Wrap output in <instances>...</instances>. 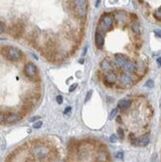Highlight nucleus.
I'll use <instances>...</instances> for the list:
<instances>
[{"label": "nucleus", "instance_id": "1", "mask_svg": "<svg viewBox=\"0 0 161 162\" xmlns=\"http://www.w3.org/2000/svg\"><path fill=\"white\" fill-rule=\"evenodd\" d=\"M4 55L6 56V58L10 60V61H19L22 58V52L19 49L12 47V46H7L3 49Z\"/></svg>", "mask_w": 161, "mask_h": 162}, {"label": "nucleus", "instance_id": "2", "mask_svg": "<svg viewBox=\"0 0 161 162\" xmlns=\"http://www.w3.org/2000/svg\"><path fill=\"white\" fill-rule=\"evenodd\" d=\"M76 14L80 18H84L88 10V0H73Z\"/></svg>", "mask_w": 161, "mask_h": 162}, {"label": "nucleus", "instance_id": "3", "mask_svg": "<svg viewBox=\"0 0 161 162\" xmlns=\"http://www.w3.org/2000/svg\"><path fill=\"white\" fill-rule=\"evenodd\" d=\"M50 153V150L47 146L45 145H37L32 149V154L33 156L37 159H44L46 158Z\"/></svg>", "mask_w": 161, "mask_h": 162}, {"label": "nucleus", "instance_id": "4", "mask_svg": "<svg viewBox=\"0 0 161 162\" xmlns=\"http://www.w3.org/2000/svg\"><path fill=\"white\" fill-rule=\"evenodd\" d=\"M24 73L28 78L35 80L38 75V69L33 63H27L24 67Z\"/></svg>", "mask_w": 161, "mask_h": 162}, {"label": "nucleus", "instance_id": "5", "mask_svg": "<svg viewBox=\"0 0 161 162\" xmlns=\"http://www.w3.org/2000/svg\"><path fill=\"white\" fill-rule=\"evenodd\" d=\"M112 16L110 14H104L102 17V20H100V29H102L103 32H107V30H110L112 26Z\"/></svg>", "mask_w": 161, "mask_h": 162}, {"label": "nucleus", "instance_id": "6", "mask_svg": "<svg viewBox=\"0 0 161 162\" xmlns=\"http://www.w3.org/2000/svg\"><path fill=\"white\" fill-rule=\"evenodd\" d=\"M95 44H96V46L98 47L99 49L103 48V44H104V37H103L102 32H100V31H96V35H95Z\"/></svg>", "mask_w": 161, "mask_h": 162}, {"label": "nucleus", "instance_id": "7", "mask_svg": "<svg viewBox=\"0 0 161 162\" xmlns=\"http://www.w3.org/2000/svg\"><path fill=\"white\" fill-rule=\"evenodd\" d=\"M104 84L107 85V86H111V85H114L115 83H117V75H115L114 73H112V72H110V73H108L106 77H104Z\"/></svg>", "mask_w": 161, "mask_h": 162}, {"label": "nucleus", "instance_id": "8", "mask_svg": "<svg viewBox=\"0 0 161 162\" xmlns=\"http://www.w3.org/2000/svg\"><path fill=\"white\" fill-rule=\"evenodd\" d=\"M127 60L125 59L124 56H122L121 54H117L114 56V64L117 68H123V66L125 65Z\"/></svg>", "mask_w": 161, "mask_h": 162}, {"label": "nucleus", "instance_id": "9", "mask_svg": "<svg viewBox=\"0 0 161 162\" xmlns=\"http://www.w3.org/2000/svg\"><path fill=\"white\" fill-rule=\"evenodd\" d=\"M149 141H150V137H149V134H144V135H142L141 137L136 139L135 145H138V146H146V145H148Z\"/></svg>", "mask_w": 161, "mask_h": 162}, {"label": "nucleus", "instance_id": "10", "mask_svg": "<svg viewBox=\"0 0 161 162\" xmlns=\"http://www.w3.org/2000/svg\"><path fill=\"white\" fill-rule=\"evenodd\" d=\"M21 118H22V116H20L19 114H8V115L6 116L5 122H6L7 123L12 124V123L18 122Z\"/></svg>", "mask_w": 161, "mask_h": 162}, {"label": "nucleus", "instance_id": "11", "mask_svg": "<svg viewBox=\"0 0 161 162\" xmlns=\"http://www.w3.org/2000/svg\"><path fill=\"white\" fill-rule=\"evenodd\" d=\"M122 69L125 70L126 72H129V73H132V72L135 71L136 65H135V63H134L133 61H128V60H127L126 63H125V65L123 66Z\"/></svg>", "mask_w": 161, "mask_h": 162}, {"label": "nucleus", "instance_id": "12", "mask_svg": "<svg viewBox=\"0 0 161 162\" xmlns=\"http://www.w3.org/2000/svg\"><path fill=\"white\" fill-rule=\"evenodd\" d=\"M119 81H121V83L122 85H130V84H132V78L130 77L128 74H125V73L121 74Z\"/></svg>", "mask_w": 161, "mask_h": 162}, {"label": "nucleus", "instance_id": "13", "mask_svg": "<svg viewBox=\"0 0 161 162\" xmlns=\"http://www.w3.org/2000/svg\"><path fill=\"white\" fill-rule=\"evenodd\" d=\"M130 105H131V101L129 100L122 99L118 101V107L121 108V110H127V108H129Z\"/></svg>", "mask_w": 161, "mask_h": 162}, {"label": "nucleus", "instance_id": "14", "mask_svg": "<svg viewBox=\"0 0 161 162\" xmlns=\"http://www.w3.org/2000/svg\"><path fill=\"white\" fill-rule=\"evenodd\" d=\"M100 68L103 70V71H108L110 70L111 68V65H110V62L108 61V60H103V61L100 63Z\"/></svg>", "mask_w": 161, "mask_h": 162}, {"label": "nucleus", "instance_id": "15", "mask_svg": "<svg viewBox=\"0 0 161 162\" xmlns=\"http://www.w3.org/2000/svg\"><path fill=\"white\" fill-rule=\"evenodd\" d=\"M107 156L108 155L106 151H100V153H99V155H98V159L102 162H104L107 160Z\"/></svg>", "mask_w": 161, "mask_h": 162}, {"label": "nucleus", "instance_id": "16", "mask_svg": "<svg viewBox=\"0 0 161 162\" xmlns=\"http://www.w3.org/2000/svg\"><path fill=\"white\" fill-rule=\"evenodd\" d=\"M131 28H132V31L135 34H137V35L140 33V26H139V24L137 23V22H134V23L132 24V26H131Z\"/></svg>", "mask_w": 161, "mask_h": 162}, {"label": "nucleus", "instance_id": "17", "mask_svg": "<svg viewBox=\"0 0 161 162\" xmlns=\"http://www.w3.org/2000/svg\"><path fill=\"white\" fill-rule=\"evenodd\" d=\"M154 18L156 20L161 21V7H159L158 9H156V11L154 12Z\"/></svg>", "mask_w": 161, "mask_h": 162}, {"label": "nucleus", "instance_id": "18", "mask_svg": "<svg viewBox=\"0 0 161 162\" xmlns=\"http://www.w3.org/2000/svg\"><path fill=\"white\" fill-rule=\"evenodd\" d=\"M115 18L118 20V21H123L125 18V14L123 12H121V13H117V15H115Z\"/></svg>", "mask_w": 161, "mask_h": 162}, {"label": "nucleus", "instance_id": "19", "mask_svg": "<svg viewBox=\"0 0 161 162\" xmlns=\"http://www.w3.org/2000/svg\"><path fill=\"white\" fill-rule=\"evenodd\" d=\"M117 108H114V110H112L111 111H110V120L111 119H114L115 116H117Z\"/></svg>", "mask_w": 161, "mask_h": 162}, {"label": "nucleus", "instance_id": "20", "mask_svg": "<svg viewBox=\"0 0 161 162\" xmlns=\"http://www.w3.org/2000/svg\"><path fill=\"white\" fill-rule=\"evenodd\" d=\"M42 125H43V122H41V120H38V122L33 123V127H34V129H40Z\"/></svg>", "mask_w": 161, "mask_h": 162}, {"label": "nucleus", "instance_id": "21", "mask_svg": "<svg viewBox=\"0 0 161 162\" xmlns=\"http://www.w3.org/2000/svg\"><path fill=\"white\" fill-rule=\"evenodd\" d=\"M153 86H154V82L152 80H148L145 84V86H147V88H153Z\"/></svg>", "mask_w": 161, "mask_h": 162}, {"label": "nucleus", "instance_id": "22", "mask_svg": "<svg viewBox=\"0 0 161 162\" xmlns=\"http://www.w3.org/2000/svg\"><path fill=\"white\" fill-rule=\"evenodd\" d=\"M117 134H118V136H119V138H121V139L124 138V133H123V130L121 129H117Z\"/></svg>", "mask_w": 161, "mask_h": 162}, {"label": "nucleus", "instance_id": "23", "mask_svg": "<svg viewBox=\"0 0 161 162\" xmlns=\"http://www.w3.org/2000/svg\"><path fill=\"white\" fill-rule=\"evenodd\" d=\"M77 86H78V84H74L73 86H71L70 89H69V92H74L75 90L77 89Z\"/></svg>", "mask_w": 161, "mask_h": 162}, {"label": "nucleus", "instance_id": "24", "mask_svg": "<svg viewBox=\"0 0 161 162\" xmlns=\"http://www.w3.org/2000/svg\"><path fill=\"white\" fill-rule=\"evenodd\" d=\"M56 100H57L58 104H62L63 103V97L62 96H57V97H56Z\"/></svg>", "mask_w": 161, "mask_h": 162}, {"label": "nucleus", "instance_id": "25", "mask_svg": "<svg viewBox=\"0 0 161 162\" xmlns=\"http://www.w3.org/2000/svg\"><path fill=\"white\" fill-rule=\"evenodd\" d=\"M92 93H93V91H92V90H91V91H89V92H88V95H87V97H86V101H88L89 99H91Z\"/></svg>", "mask_w": 161, "mask_h": 162}, {"label": "nucleus", "instance_id": "26", "mask_svg": "<svg viewBox=\"0 0 161 162\" xmlns=\"http://www.w3.org/2000/svg\"><path fill=\"white\" fill-rule=\"evenodd\" d=\"M110 142H112V143H114L115 141H117V135H114V134H112L111 136H110Z\"/></svg>", "mask_w": 161, "mask_h": 162}, {"label": "nucleus", "instance_id": "27", "mask_svg": "<svg viewBox=\"0 0 161 162\" xmlns=\"http://www.w3.org/2000/svg\"><path fill=\"white\" fill-rule=\"evenodd\" d=\"M71 111H72V107H66V110H65V111H64V114H70Z\"/></svg>", "mask_w": 161, "mask_h": 162}, {"label": "nucleus", "instance_id": "28", "mask_svg": "<svg viewBox=\"0 0 161 162\" xmlns=\"http://www.w3.org/2000/svg\"><path fill=\"white\" fill-rule=\"evenodd\" d=\"M0 26H1V29H0V33H3V32H4V23H3V22L1 21V22H0Z\"/></svg>", "mask_w": 161, "mask_h": 162}, {"label": "nucleus", "instance_id": "29", "mask_svg": "<svg viewBox=\"0 0 161 162\" xmlns=\"http://www.w3.org/2000/svg\"><path fill=\"white\" fill-rule=\"evenodd\" d=\"M39 118H40V116H34V118H30V119H29V122H35V120H37V119H39Z\"/></svg>", "mask_w": 161, "mask_h": 162}, {"label": "nucleus", "instance_id": "30", "mask_svg": "<svg viewBox=\"0 0 161 162\" xmlns=\"http://www.w3.org/2000/svg\"><path fill=\"white\" fill-rule=\"evenodd\" d=\"M122 155H123L122 152H118V153L117 154V157L119 158V159H121V158H122Z\"/></svg>", "mask_w": 161, "mask_h": 162}, {"label": "nucleus", "instance_id": "31", "mask_svg": "<svg viewBox=\"0 0 161 162\" xmlns=\"http://www.w3.org/2000/svg\"><path fill=\"white\" fill-rule=\"evenodd\" d=\"M157 64H158V66H159V67L161 66V57L157 59Z\"/></svg>", "mask_w": 161, "mask_h": 162}, {"label": "nucleus", "instance_id": "32", "mask_svg": "<svg viewBox=\"0 0 161 162\" xmlns=\"http://www.w3.org/2000/svg\"><path fill=\"white\" fill-rule=\"evenodd\" d=\"M100 0H96V6L98 7L99 6V4H100Z\"/></svg>", "mask_w": 161, "mask_h": 162}, {"label": "nucleus", "instance_id": "33", "mask_svg": "<svg viewBox=\"0 0 161 162\" xmlns=\"http://www.w3.org/2000/svg\"><path fill=\"white\" fill-rule=\"evenodd\" d=\"M25 162H33V160L31 159V158H28V159H27V160H26Z\"/></svg>", "mask_w": 161, "mask_h": 162}, {"label": "nucleus", "instance_id": "34", "mask_svg": "<svg viewBox=\"0 0 161 162\" xmlns=\"http://www.w3.org/2000/svg\"><path fill=\"white\" fill-rule=\"evenodd\" d=\"M56 162H64L63 160H58V161H56Z\"/></svg>", "mask_w": 161, "mask_h": 162}]
</instances>
